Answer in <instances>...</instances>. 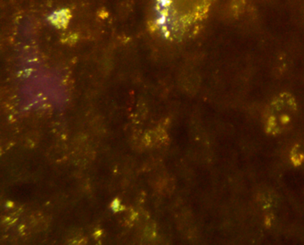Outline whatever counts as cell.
Here are the masks:
<instances>
[{
    "mask_svg": "<svg viewBox=\"0 0 304 245\" xmlns=\"http://www.w3.org/2000/svg\"><path fill=\"white\" fill-rule=\"evenodd\" d=\"M297 115V103L290 93H281L273 99L265 112V129L269 134L279 135L290 129Z\"/></svg>",
    "mask_w": 304,
    "mask_h": 245,
    "instance_id": "cell-2",
    "label": "cell"
},
{
    "mask_svg": "<svg viewBox=\"0 0 304 245\" xmlns=\"http://www.w3.org/2000/svg\"><path fill=\"white\" fill-rule=\"evenodd\" d=\"M111 207H112V209L113 211H116L117 209H119V207H120V202H119V201H113Z\"/></svg>",
    "mask_w": 304,
    "mask_h": 245,
    "instance_id": "cell-4",
    "label": "cell"
},
{
    "mask_svg": "<svg viewBox=\"0 0 304 245\" xmlns=\"http://www.w3.org/2000/svg\"><path fill=\"white\" fill-rule=\"evenodd\" d=\"M70 18V11L65 9L56 12L55 14H52L50 16L52 24H56V27H58V28H61V27L65 28L69 23Z\"/></svg>",
    "mask_w": 304,
    "mask_h": 245,
    "instance_id": "cell-3",
    "label": "cell"
},
{
    "mask_svg": "<svg viewBox=\"0 0 304 245\" xmlns=\"http://www.w3.org/2000/svg\"><path fill=\"white\" fill-rule=\"evenodd\" d=\"M215 0H154L150 26L160 37L180 41L193 36L208 17Z\"/></svg>",
    "mask_w": 304,
    "mask_h": 245,
    "instance_id": "cell-1",
    "label": "cell"
}]
</instances>
